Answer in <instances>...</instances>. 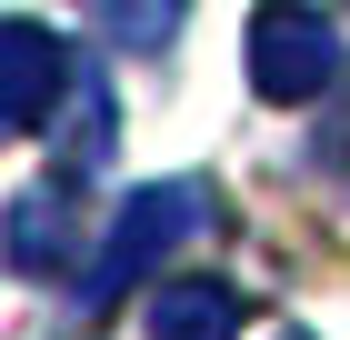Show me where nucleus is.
<instances>
[{"mask_svg": "<svg viewBox=\"0 0 350 340\" xmlns=\"http://www.w3.org/2000/svg\"><path fill=\"white\" fill-rule=\"evenodd\" d=\"M140 320H150V340H241V290L230 280H161Z\"/></svg>", "mask_w": 350, "mask_h": 340, "instance_id": "20e7f679", "label": "nucleus"}, {"mask_svg": "<svg viewBox=\"0 0 350 340\" xmlns=\"http://www.w3.org/2000/svg\"><path fill=\"white\" fill-rule=\"evenodd\" d=\"M60 200H70V170H60L51 190H21V200L0 210V250H10V270H60V261H70V220H60Z\"/></svg>", "mask_w": 350, "mask_h": 340, "instance_id": "39448f33", "label": "nucleus"}, {"mask_svg": "<svg viewBox=\"0 0 350 340\" xmlns=\"http://www.w3.org/2000/svg\"><path fill=\"white\" fill-rule=\"evenodd\" d=\"M280 340H310V330H280Z\"/></svg>", "mask_w": 350, "mask_h": 340, "instance_id": "423d86ee", "label": "nucleus"}, {"mask_svg": "<svg viewBox=\"0 0 350 340\" xmlns=\"http://www.w3.org/2000/svg\"><path fill=\"white\" fill-rule=\"evenodd\" d=\"M190 231H200V181H150V190H131L120 220L100 231V261L81 270V311H90V320L120 311V300L150 280V261H161L170 240H190Z\"/></svg>", "mask_w": 350, "mask_h": 340, "instance_id": "f257e3e1", "label": "nucleus"}, {"mask_svg": "<svg viewBox=\"0 0 350 340\" xmlns=\"http://www.w3.org/2000/svg\"><path fill=\"white\" fill-rule=\"evenodd\" d=\"M70 90V40L40 21H0V140L40 131Z\"/></svg>", "mask_w": 350, "mask_h": 340, "instance_id": "7ed1b4c3", "label": "nucleus"}, {"mask_svg": "<svg viewBox=\"0 0 350 340\" xmlns=\"http://www.w3.org/2000/svg\"><path fill=\"white\" fill-rule=\"evenodd\" d=\"M340 80V30L321 0H260L250 10V90L270 110H300Z\"/></svg>", "mask_w": 350, "mask_h": 340, "instance_id": "f03ea898", "label": "nucleus"}]
</instances>
